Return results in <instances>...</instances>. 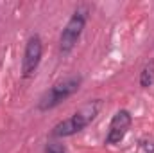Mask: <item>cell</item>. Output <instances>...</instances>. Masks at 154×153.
I'll return each mask as SVG.
<instances>
[{
  "instance_id": "5b68a950",
  "label": "cell",
  "mask_w": 154,
  "mask_h": 153,
  "mask_svg": "<svg viewBox=\"0 0 154 153\" xmlns=\"http://www.w3.org/2000/svg\"><path fill=\"white\" fill-rule=\"evenodd\" d=\"M133 124V115L129 110H118L111 121H109V128H108V135H106V144L113 146V144H120L124 141V137L127 135L129 128Z\"/></svg>"
},
{
  "instance_id": "277c9868",
  "label": "cell",
  "mask_w": 154,
  "mask_h": 153,
  "mask_svg": "<svg viewBox=\"0 0 154 153\" xmlns=\"http://www.w3.org/2000/svg\"><path fill=\"white\" fill-rule=\"evenodd\" d=\"M43 58V41L39 34H31L25 49H23V58H22V77L29 79L36 74L39 63Z\"/></svg>"
},
{
  "instance_id": "7a4b0ae2",
  "label": "cell",
  "mask_w": 154,
  "mask_h": 153,
  "mask_svg": "<svg viewBox=\"0 0 154 153\" xmlns=\"http://www.w3.org/2000/svg\"><path fill=\"white\" fill-rule=\"evenodd\" d=\"M81 85H82V76L81 74H72V76H66L63 79H59V81H56L38 99V105H36L38 112H48V110L59 106L63 101H66L68 97H72L74 94L79 92Z\"/></svg>"
},
{
  "instance_id": "52a82bcc",
  "label": "cell",
  "mask_w": 154,
  "mask_h": 153,
  "mask_svg": "<svg viewBox=\"0 0 154 153\" xmlns=\"http://www.w3.org/2000/svg\"><path fill=\"white\" fill-rule=\"evenodd\" d=\"M140 151L142 153H154V135H145L140 139Z\"/></svg>"
},
{
  "instance_id": "ba28073f",
  "label": "cell",
  "mask_w": 154,
  "mask_h": 153,
  "mask_svg": "<svg viewBox=\"0 0 154 153\" xmlns=\"http://www.w3.org/2000/svg\"><path fill=\"white\" fill-rule=\"evenodd\" d=\"M43 153H66V148L59 141H48L43 148Z\"/></svg>"
},
{
  "instance_id": "3957f363",
  "label": "cell",
  "mask_w": 154,
  "mask_h": 153,
  "mask_svg": "<svg viewBox=\"0 0 154 153\" xmlns=\"http://www.w3.org/2000/svg\"><path fill=\"white\" fill-rule=\"evenodd\" d=\"M90 16V7L88 5H79L75 11L72 13V16L68 18L66 25L63 27L61 34H59V54L61 56H68L74 49H75L77 41L82 36V31L86 27Z\"/></svg>"
},
{
  "instance_id": "8992f818",
  "label": "cell",
  "mask_w": 154,
  "mask_h": 153,
  "mask_svg": "<svg viewBox=\"0 0 154 153\" xmlns=\"http://www.w3.org/2000/svg\"><path fill=\"white\" fill-rule=\"evenodd\" d=\"M140 86L142 88H151L154 85V60L143 65L142 72H140Z\"/></svg>"
},
{
  "instance_id": "6da1fadb",
  "label": "cell",
  "mask_w": 154,
  "mask_h": 153,
  "mask_svg": "<svg viewBox=\"0 0 154 153\" xmlns=\"http://www.w3.org/2000/svg\"><path fill=\"white\" fill-rule=\"evenodd\" d=\"M102 108V101L100 99H93L84 103L79 110H75L68 119L59 121L57 124L52 126L50 130V137L52 139H66V137H74L75 133L82 132L84 128H88L100 112Z\"/></svg>"
}]
</instances>
